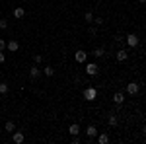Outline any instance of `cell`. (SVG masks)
I'll return each instance as SVG.
<instances>
[{"mask_svg": "<svg viewBox=\"0 0 146 144\" xmlns=\"http://www.w3.org/2000/svg\"><path fill=\"white\" fill-rule=\"evenodd\" d=\"M12 140H14V144H22L23 140H25V136H23L22 131H14V134H12Z\"/></svg>", "mask_w": 146, "mask_h": 144, "instance_id": "cell-6", "label": "cell"}, {"mask_svg": "<svg viewBox=\"0 0 146 144\" xmlns=\"http://www.w3.org/2000/svg\"><path fill=\"white\" fill-rule=\"evenodd\" d=\"M33 60L37 62V64H41V62H43V56H41V55H35V56H33Z\"/></svg>", "mask_w": 146, "mask_h": 144, "instance_id": "cell-22", "label": "cell"}, {"mask_svg": "<svg viewBox=\"0 0 146 144\" xmlns=\"http://www.w3.org/2000/svg\"><path fill=\"white\" fill-rule=\"evenodd\" d=\"M68 133L72 134V136H76V134H80V125H78V123H72V125L68 127Z\"/></svg>", "mask_w": 146, "mask_h": 144, "instance_id": "cell-10", "label": "cell"}, {"mask_svg": "<svg viewBox=\"0 0 146 144\" xmlns=\"http://www.w3.org/2000/svg\"><path fill=\"white\" fill-rule=\"evenodd\" d=\"M84 70H86V74H88V76H98V72H100V66H98L96 62H88Z\"/></svg>", "mask_w": 146, "mask_h": 144, "instance_id": "cell-3", "label": "cell"}, {"mask_svg": "<svg viewBox=\"0 0 146 144\" xmlns=\"http://www.w3.org/2000/svg\"><path fill=\"white\" fill-rule=\"evenodd\" d=\"M4 129H6L8 133H14V131H16V125H14V123H12V121H8V123H6V125H4Z\"/></svg>", "mask_w": 146, "mask_h": 144, "instance_id": "cell-17", "label": "cell"}, {"mask_svg": "<svg viewBox=\"0 0 146 144\" xmlns=\"http://www.w3.org/2000/svg\"><path fill=\"white\" fill-rule=\"evenodd\" d=\"M29 76H31V80L39 78V76H41V68H39V66H31V68H29Z\"/></svg>", "mask_w": 146, "mask_h": 144, "instance_id": "cell-9", "label": "cell"}, {"mask_svg": "<svg viewBox=\"0 0 146 144\" xmlns=\"http://www.w3.org/2000/svg\"><path fill=\"white\" fill-rule=\"evenodd\" d=\"M92 55L96 56V58H101V56H105V51H103V49H101V47H98V49H96V51H94V53H92Z\"/></svg>", "mask_w": 146, "mask_h": 144, "instance_id": "cell-15", "label": "cell"}, {"mask_svg": "<svg viewBox=\"0 0 146 144\" xmlns=\"http://www.w3.org/2000/svg\"><path fill=\"white\" fill-rule=\"evenodd\" d=\"M8 27V20H0V29H6Z\"/></svg>", "mask_w": 146, "mask_h": 144, "instance_id": "cell-21", "label": "cell"}, {"mask_svg": "<svg viewBox=\"0 0 146 144\" xmlns=\"http://www.w3.org/2000/svg\"><path fill=\"white\" fill-rule=\"evenodd\" d=\"M94 23H96V25H103V20H101V18H94Z\"/></svg>", "mask_w": 146, "mask_h": 144, "instance_id": "cell-23", "label": "cell"}, {"mask_svg": "<svg viewBox=\"0 0 146 144\" xmlns=\"http://www.w3.org/2000/svg\"><path fill=\"white\" fill-rule=\"evenodd\" d=\"M4 62H6V55L0 51V64H4Z\"/></svg>", "mask_w": 146, "mask_h": 144, "instance_id": "cell-24", "label": "cell"}, {"mask_svg": "<svg viewBox=\"0 0 146 144\" xmlns=\"http://www.w3.org/2000/svg\"><path fill=\"white\" fill-rule=\"evenodd\" d=\"M43 74H45V76H55V68L53 66H45L43 68Z\"/></svg>", "mask_w": 146, "mask_h": 144, "instance_id": "cell-16", "label": "cell"}, {"mask_svg": "<svg viewBox=\"0 0 146 144\" xmlns=\"http://www.w3.org/2000/svg\"><path fill=\"white\" fill-rule=\"evenodd\" d=\"M86 133H88L90 138H96V134H98V127H96V125H90V127L86 129Z\"/></svg>", "mask_w": 146, "mask_h": 144, "instance_id": "cell-13", "label": "cell"}, {"mask_svg": "<svg viewBox=\"0 0 146 144\" xmlns=\"http://www.w3.org/2000/svg\"><path fill=\"white\" fill-rule=\"evenodd\" d=\"M6 49H8L10 53H16V51L20 49V43H18V41H14V39H12V41H6Z\"/></svg>", "mask_w": 146, "mask_h": 144, "instance_id": "cell-7", "label": "cell"}, {"mask_svg": "<svg viewBox=\"0 0 146 144\" xmlns=\"http://www.w3.org/2000/svg\"><path fill=\"white\" fill-rule=\"evenodd\" d=\"M4 49H6V41H4V39H0V51H4Z\"/></svg>", "mask_w": 146, "mask_h": 144, "instance_id": "cell-25", "label": "cell"}, {"mask_svg": "<svg viewBox=\"0 0 146 144\" xmlns=\"http://www.w3.org/2000/svg\"><path fill=\"white\" fill-rule=\"evenodd\" d=\"M125 41H127V45H129V47H136V45H138V35L129 33L127 37H125Z\"/></svg>", "mask_w": 146, "mask_h": 144, "instance_id": "cell-5", "label": "cell"}, {"mask_svg": "<svg viewBox=\"0 0 146 144\" xmlns=\"http://www.w3.org/2000/svg\"><path fill=\"white\" fill-rule=\"evenodd\" d=\"M23 16H25V8L20 6V8H16V10H14V18H16V20H22Z\"/></svg>", "mask_w": 146, "mask_h": 144, "instance_id": "cell-12", "label": "cell"}, {"mask_svg": "<svg viewBox=\"0 0 146 144\" xmlns=\"http://www.w3.org/2000/svg\"><path fill=\"white\" fill-rule=\"evenodd\" d=\"M138 2H140V4H144V2H146V0H138Z\"/></svg>", "mask_w": 146, "mask_h": 144, "instance_id": "cell-26", "label": "cell"}, {"mask_svg": "<svg viewBox=\"0 0 146 144\" xmlns=\"http://www.w3.org/2000/svg\"><path fill=\"white\" fill-rule=\"evenodd\" d=\"M84 20H86L88 23H92L94 22V14H92V12H86V14H84Z\"/></svg>", "mask_w": 146, "mask_h": 144, "instance_id": "cell-20", "label": "cell"}, {"mask_svg": "<svg viewBox=\"0 0 146 144\" xmlns=\"http://www.w3.org/2000/svg\"><path fill=\"white\" fill-rule=\"evenodd\" d=\"M113 101H115L117 105H121V103L125 101V94H121V92H117V94L113 96Z\"/></svg>", "mask_w": 146, "mask_h": 144, "instance_id": "cell-14", "label": "cell"}, {"mask_svg": "<svg viewBox=\"0 0 146 144\" xmlns=\"http://www.w3.org/2000/svg\"><path fill=\"white\" fill-rule=\"evenodd\" d=\"M84 98H86L88 101H94L96 98H98V90L94 88V86H88V88L84 90Z\"/></svg>", "mask_w": 146, "mask_h": 144, "instance_id": "cell-2", "label": "cell"}, {"mask_svg": "<svg viewBox=\"0 0 146 144\" xmlns=\"http://www.w3.org/2000/svg\"><path fill=\"white\" fill-rule=\"evenodd\" d=\"M138 90H140V84H138V82H129V84H127V94H129V96H136Z\"/></svg>", "mask_w": 146, "mask_h": 144, "instance_id": "cell-4", "label": "cell"}, {"mask_svg": "<svg viewBox=\"0 0 146 144\" xmlns=\"http://www.w3.org/2000/svg\"><path fill=\"white\" fill-rule=\"evenodd\" d=\"M115 58H117L119 62H125V60L129 58V53H127L125 49H119V51H117V55H115Z\"/></svg>", "mask_w": 146, "mask_h": 144, "instance_id": "cell-8", "label": "cell"}, {"mask_svg": "<svg viewBox=\"0 0 146 144\" xmlns=\"http://www.w3.org/2000/svg\"><path fill=\"white\" fill-rule=\"evenodd\" d=\"M6 92H8V84L6 82H0V96H4Z\"/></svg>", "mask_w": 146, "mask_h": 144, "instance_id": "cell-18", "label": "cell"}, {"mask_svg": "<svg viewBox=\"0 0 146 144\" xmlns=\"http://www.w3.org/2000/svg\"><path fill=\"white\" fill-rule=\"evenodd\" d=\"M74 60H76L78 64H84V62L88 60V53H86L84 49H78V51L74 53Z\"/></svg>", "mask_w": 146, "mask_h": 144, "instance_id": "cell-1", "label": "cell"}, {"mask_svg": "<svg viewBox=\"0 0 146 144\" xmlns=\"http://www.w3.org/2000/svg\"><path fill=\"white\" fill-rule=\"evenodd\" d=\"M0 101H2V98H0Z\"/></svg>", "mask_w": 146, "mask_h": 144, "instance_id": "cell-27", "label": "cell"}, {"mask_svg": "<svg viewBox=\"0 0 146 144\" xmlns=\"http://www.w3.org/2000/svg\"><path fill=\"white\" fill-rule=\"evenodd\" d=\"M107 123H109V125H111V127H117V117H115V115H109V119H107Z\"/></svg>", "mask_w": 146, "mask_h": 144, "instance_id": "cell-19", "label": "cell"}, {"mask_svg": "<svg viewBox=\"0 0 146 144\" xmlns=\"http://www.w3.org/2000/svg\"><path fill=\"white\" fill-rule=\"evenodd\" d=\"M96 138H98V142H100V144H107V142H109V134H107V133L96 134Z\"/></svg>", "mask_w": 146, "mask_h": 144, "instance_id": "cell-11", "label": "cell"}]
</instances>
